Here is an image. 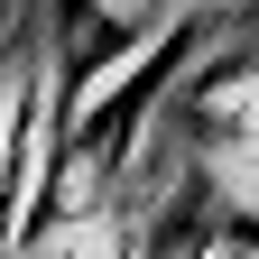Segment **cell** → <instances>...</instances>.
<instances>
[]
</instances>
